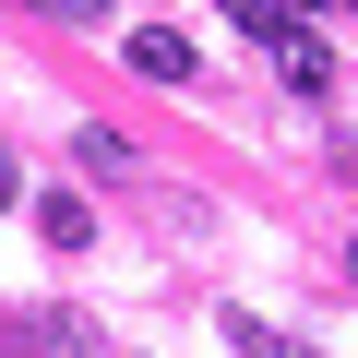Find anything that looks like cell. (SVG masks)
Returning a JSON list of instances; mask_svg holds the SVG:
<instances>
[{
    "instance_id": "1",
    "label": "cell",
    "mask_w": 358,
    "mask_h": 358,
    "mask_svg": "<svg viewBox=\"0 0 358 358\" xmlns=\"http://www.w3.org/2000/svg\"><path fill=\"white\" fill-rule=\"evenodd\" d=\"M120 60H131L143 84H192V36H167V24H131V36H120Z\"/></svg>"
},
{
    "instance_id": "2",
    "label": "cell",
    "mask_w": 358,
    "mask_h": 358,
    "mask_svg": "<svg viewBox=\"0 0 358 358\" xmlns=\"http://www.w3.org/2000/svg\"><path fill=\"white\" fill-rule=\"evenodd\" d=\"M310 13H322V0H227V24H239V36H263V48L310 36Z\"/></svg>"
},
{
    "instance_id": "3",
    "label": "cell",
    "mask_w": 358,
    "mask_h": 358,
    "mask_svg": "<svg viewBox=\"0 0 358 358\" xmlns=\"http://www.w3.org/2000/svg\"><path fill=\"white\" fill-rule=\"evenodd\" d=\"M227 346H239V358H310V346H287V334L251 322V310H227Z\"/></svg>"
},
{
    "instance_id": "4",
    "label": "cell",
    "mask_w": 358,
    "mask_h": 358,
    "mask_svg": "<svg viewBox=\"0 0 358 358\" xmlns=\"http://www.w3.org/2000/svg\"><path fill=\"white\" fill-rule=\"evenodd\" d=\"M72 346V322H13V334H0V358H60Z\"/></svg>"
},
{
    "instance_id": "5",
    "label": "cell",
    "mask_w": 358,
    "mask_h": 358,
    "mask_svg": "<svg viewBox=\"0 0 358 358\" xmlns=\"http://www.w3.org/2000/svg\"><path fill=\"white\" fill-rule=\"evenodd\" d=\"M287 84H299V96H322V84H334V60H322V36H287Z\"/></svg>"
},
{
    "instance_id": "6",
    "label": "cell",
    "mask_w": 358,
    "mask_h": 358,
    "mask_svg": "<svg viewBox=\"0 0 358 358\" xmlns=\"http://www.w3.org/2000/svg\"><path fill=\"white\" fill-rule=\"evenodd\" d=\"M36 227H48V239H60V251H84V239H96V215H84V203H72V192H48V215H36Z\"/></svg>"
},
{
    "instance_id": "7",
    "label": "cell",
    "mask_w": 358,
    "mask_h": 358,
    "mask_svg": "<svg viewBox=\"0 0 358 358\" xmlns=\"http://www.w3.org/2000/svg\"><path fill=\"white\" fill-rule=\"evenodd\" d=\"M48 13H60V24H96V13H108V0H48Z\"/></svg>"
},
{
    "instance_id": "8",
    "label": "cell",
    "mask_w": 358,
    "mask_h": 358,
    "mask_svg": "<svg viewBox=\"0 0 358 358\" xmlns=\"http://www.w3.org/2000/svg\"><path fill=\"white\" fill-rule=\"evenodd\" d=\"M0 215H13V143H0Z\"/></svg>"
},
{
    "instance_id": "9",
    "label": "cell",
    "mask_w": 358,
    "mask_h": 358,
    "mask_svg": "<svg viewBox=\"0 0 358 358\" xmlns=\"http://www.w3.org/2000/svg\"><path fill=\"white\" fill-rule=\"evenodd\" d=\"M346 287H358V251H346Z\"/></svg>"
}]
</instances>
